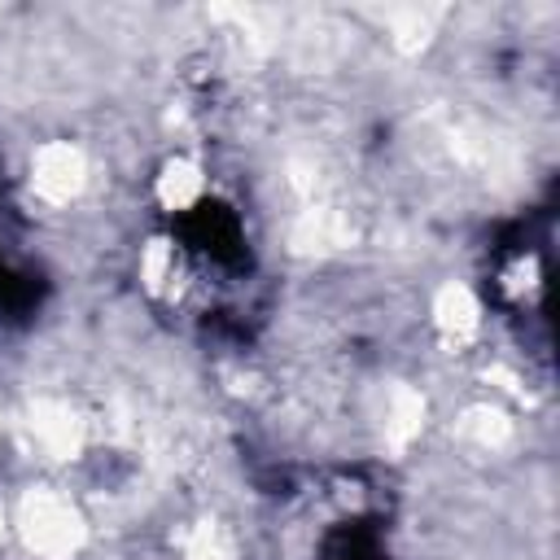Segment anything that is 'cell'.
<instances>
[{
    "mask_svg": "<svg viewBox=\"0 0 560 560\" xmlns=\"http://www.w3.org/2000/svg\"><path fill=\"white\" fill-rule=\"evenodd\" d=\"M13 542L31 560H83L92 542V516L79 494L57 481H31L9 494Z\"/></svg>",
    "mask_w": 560,
    "mask_h": 560,
    "instance_id": "6da1fadb",
    "label": "cell"
},
{
    "mask_svg": "<svg viewBox=\"0 0 560 560\" xmlns=\"http://www.w3.org/2000/svg\"><path fill=\"white\" fill-rule=\"evenodd\" d=\"M26 197L44 214H66L92 192V153L70 136H48L26 153Z\"/></svg>",
    "mask_w": 560,
    "mask_h": 560,
    "instance_id": "7a4b0ae2",
    "label": "cell"
},
{
    "mask_svg": "<svg viewBox=\"0 0 560 560\" xmlns=\"http://www.w3.org/2000/svg\"><path fill=\"white\" fill-rule=\"evenodd\" d=\"M429 328L446 350H455V354L472 350L481 341V332H486V306H481L477 289L464 284V280L433 284V293H429Z\"/></svg>",
    "mask_w": 560,
    "mask_h": 560,
    "instance_id": "3957f363",
    "label": "cell"
},
{
    "mask_svg": "<svg viewBox=\"0 0 560 560\" xmlns=\"http://www.w3.org/2000/svg\"><path fill=\"white\" fill-rule=\"evenodd\" d=\"M210 197V166L192 149H171L149 175V201L162 214H197Z\"/></svg>",
    "mask_w": 560,
    "mask_h": 560,
    "instance_id": "277c9868",
    "label": "cell"
},
{
    "mask_svg": "<svg viewBox=\"0 0 560 560\" xmlns=\"http://www.w3.org/2000/svg\"><path fill=\"white\" fill-rule=\"evenodd\" d=\"M13 538V521H9V494H0V547Z\"/></svg>",
    "mask_w": 560,
    "mask_h": 560,
    "instance_id": "5b68a950",
    "label": "cell"
}]
</instances>
